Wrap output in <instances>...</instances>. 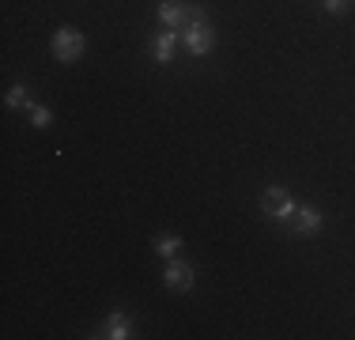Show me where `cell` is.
Instances as JSON below:
<instances>
[{
  "label": "cell",
  "instance_id": "1",
  "mask_svg": "<svg viewBox=\"0 0 355 340\" xmlns=\"http://www.w3.org/2000/svg\"><path fill=\"white\" fill-rule=\"evenodd\" d=\"M295 208H299V201H295L291 193L284 189V185H272V189L261 193V212H265L272 223H291V219H295Z\"/></svg>",
  "mask_w": 355,
  "mask_h": 340
},
{
  "label": "cell",
  "instance_id": "2",
  "mask_svg": "<svg viewBox=\"0 0 355 340\" xmlns=\"http://www.w3.org/2000/svg\"><path fill=\"white\" fill-rule=\"evenodd\" d=\"M182 46L189 49L193 57H208L216 49V31H212V23H208V15L205 19H193V23H185L182 27Z\"/></svg>",
  "mask_w": 355,
  "mask_h": 340
},
{
  "label": "cell",
  "instance_id": "3",
  "mask_svg": "<svg viewBox=\"0 0 355 340\" xmlns=\"http://www.w3.org/2000/svg\"><path fill=\"white\" fill-rule=\"evenodd\" d=\"M49 46H53V57H57V61L72 65L76 57H83V49H87V38H83V31H76V27H57Z\"/></svg>",
  "mask_w": 355,
  "mask_h": 340
},
{
  "label": "cell",
  "instance_id": "4",
  "mask_svg": "<svg viewBox=\"0 0 355 340\" xmlns=\"http://www.w3.org/2000/svg\"><path fill=\"white\" fill-rule=\"evenodd\" d=\"M321 223H325V212H318L314 204H299V208H295L291 227H295V235H299V238H314L321 231Z\"/></svg>",
  "mask_w": 355,
  "mask_h": 340
},
{
  "label": "cell",
  "instance_id": "5",
  "mask_svg": "<svg viewBox=\"0 0 355 340\" xmlns=\"http://www.w3.org/2000/svg\"><path fill=\"white\" fill-rule=\"evenodd\" d=\"M163 284L171 287V291H189V287H193V265H189V261H178V257H166Z\"/></svg>",
  "mask_w": 355,
  "mask_h": 340
},
{
  "label": "cell",
  "instance_id": "6",
  "mask_svg": "<svg viewBox=\"0 0 355 340\" xmlns=\"http://www.w3.org/2000/svg\"><path fill=\"white\" fill-rule=\"evenodd\" d=\"M182 42V31H163L151 38V57H155V65H171L174 61V46Z\"/></svg>",
  "mask_w": 355,
  "mask_h": 340
},
{
  "label": "cell",
  "instance_id": "7",
  "mask_svg": "<svg viewBox=\"0 0 355 340\" xmlns=\"http://www.w3.org/2000/svg\"><path fill=\"white\" fill-rule=\"evenodd\" d=\"M185 19H189V4H178V0H163L159 4V23L166 31H182Z\"/></svg>",
  "mask_w": 355,
  "mask_h": 340
},
{
  "label": "cell",
  "instance_id": "8",
  "mask_svg": "<svg viewBox=\"0 0 355 340\" xmlns=\"http://www.w3.org/2000/svg\"><path fill=\"white\" fill-rule=\"evenodd\" d=\"M103 337H106V340H129V337H132V321H129V314H121V310L110 314L106 325H103Z\"/></svg>",
  "mask_w": 355,
  "mask_h": 340
},
{
  "label": "cell",
  "instance_id": "9",
  "mask_svg": "<svg viewBox=\"0 0 355 340\" xmlns=\"http://www.w3.org/2000/svg\"><path fill=\"white\" fill-rule=\"evenodd\" d=\"M178 250H182V235L166 231V235L155 238V253H159V257H178Z\"/></svg>",
  "mask_w": 355,
  "mask_h": 340
},
{
  "label": "cell",
  "instance_id": "10",
  "mask_svg": "<svg viewBox=\"0 0 355 340\" xmlns=\"http://www.w3.org/2000/svg\"><path fill=\"white\" fill-rule=\"evenodd\" d=\"M4 106H8V110H23V106H31L27 87H23V83H12V87H8V95H4Z\"/></svg>",
  "mask_w": 355,
  "mask_h": 340
},
{
  "label": "cell",
  "instance_id": "11",
  "mask_svg": "<svg viewBox=\"0 0 355 340\" xmlns=\"http://www.w3.org/2000/svg\"><path fill=\"white\" fill-rule=\"evenodd\" d=\"M31 125H35V129H49V125H53V114H49L46 106H38V102H31Z\"/></svg>",
  "mask_w": 355,
  "mask_h": 340
},
{
  "label": "cell",
  "instance_id": "12",
  "mask_svg": "<svg viewBox=\"0 0 355 340\" xmlns=\"http://www.w3.org/2000/svg\"><path fill=\"white\" fill-rule=\"evenodd\" d=\"M321 8H325L329 15H344L352 8V0H321Z\"/></svg>",
  "mask_w": 355,
  "mask_h": 340
}]
</instances>
